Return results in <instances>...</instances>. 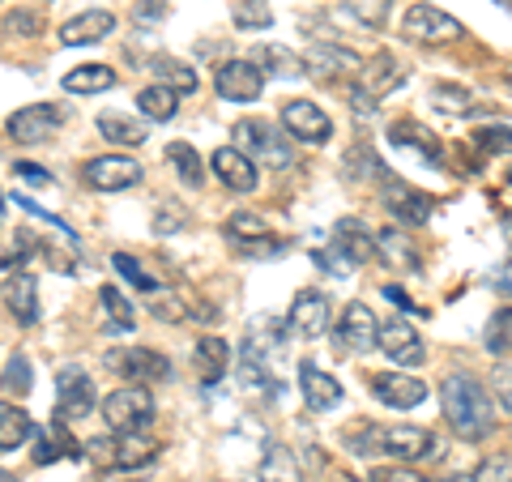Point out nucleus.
Returning a JSON list of instances; mask_svg holds the SVG:
<instances>
[{"label":"nucleus","instance_id":"obj_1","mask_svg":"<svg viewBox=\"0 0 512 482\" xmlns=\"http://www.w3.org/2000/svg\"><path fill=\"white\" fill-rule=\"evenodd\" d=\"M440 406L448 427L457 431L461 440H487L495 427V406L491 397L483 393V384L470 376H448L440 384Z\"/></svg>","mask_w":512,"mask_h":482},{"label":"nucleus","instance_id":"obj_2","mask_svg":"<svg viewBox=\"0 0 512 482\" xmlns=\"http://www.w3.org/2000/svg\"><path fill=\"white\" fill-rule=\"evenodd\" d=\"M350 453L372 457V453H389L393 461H423L436 457V436L427 427H372L363 423L359 431H350Z\"/></svg>","mask_w":512,"mask_h":482},{"label":"nucleus","instance_id":"obj_3","mask_svg":"<svg viewBox=\"0 0 512 482\" xmlns=\"http://www.w3.org/2000/svg\"><path fill=\"white\" fill-rule=\"evenodd\" d=\"M235 141H239V150H244L248 158H256L261 167H274V171H282V167H291V141H286L274 124H265V120H239L235 124V133H231Z\"/></svg>","mask_w":512,"mask_h":482},{"label":"nucleus","instance_id":"obj_4","mask_svg":"<svg viewBox=\"0 0 512 482\" xmlns=\"http://www.w3.org/2000/svg\"><path fill=\"white\" fill-rule=\"evenodd\" d=\"M103 419L111 431H120V436H137V431H146L154 423V397L146 389H116L107 401H103Z\"/></svg>","mask_w":512,"mask_h":482},{"label":"nucleus","instance_id":"obj_5","mask_svg":"<svg viewBox=\"0 0 512 482\" xmlns=\"http://www.w3.org/2000/svg\"><path fill=\"white\" fill-rule=\"evenodd\" d=\"M393 86H402V69H397L393 56L380 52L372 64H363V73H359V86H355V116H372L376 103H380Z\"/></svg>","mask_w":512,"mask_h":482},{"label":"nucleus","instance_id":"obj_6","mask_svg":"<svg viewBox=\"0 0 512 482\" xmlns=\"http://www.w3.org/2000/svg\"><path fill=\"white\" fill-rule=\"evenodd\" d=\"M402 35L414 43H453L461 39V22L436 5H410L402 18Z\"/></svg>","mask_w":512,"mask_h":482},{"label":"nucleus","instance_id":"obj_7","mask_svg":"<svg viewBox=\"0 0 512 482\" xmlns=\"http://www.w3.org/2000/svg\"><path fill=\"white\" fill-rule=\"evenodd\" d=\"M214 86L222 99H231V103H256L265 90V69L256 60H227L214 73Z\"/></svg>","mask_w":512,"mask_h":482},{"label":"nucleus","instance_id":"obj_8","mask_svg":"<svg viewBox=\"0 0 512 482\" xmlns=\"http://www.w3.org/2000/svg\"><path fill=\"white\" fill-rule=\"evenodd\" d=\"M60 128V107H47V103H35V107H22L18 116H9V137L22 141V146H43L52 141Z\"/></svg>","mask_w":512,"mask_h":482},{"label":"nucleus","instance_id":"obj_9","mask_svg":"<svg viewBox=\"0 0 512 482\" xmlns=\"http://www.w3.org/2000/svg\"><path fill=\"white\" fill-rule=\"evenodd\" d=\"M82 175H86L90 188L120 192V188H133L141 180V167L133 163V158H124V154H103V158H90Z\"/></svg>","mask_w":512,"mask_h":482},{"label":"nucleus","instance_id":"obj_10","mask_svg":"<svg viewBox=\"0 0 512 482\" xmlns=\"http://www.w3.org/2000/svg\"><path fill=\"white\" fill-rule=\"evenodd\" d=\"M380 350L393 363H402V367H419L423 363V337L414 333V325L402 320V316H389L380 325Z\"/></svg>","mask_w":512,"mask_h":482},{"label":"nucleus","instance_id":"obj_11","mask_svg":"<svg viewBox=\"0 0 512 482\" xmlns=\"http://www.w3.org/2000/svg\"><path fill=\"white\" fill-rule=\"evenodd\" d=\"M107 367H116L124 380H167L171 376V363L163 355H154L146 346H124V350H111Z\"/></svg>","mask_w":512,"mask_h":482},{"label":"nucleus","instance_id":"obj_12","mask_svg":"<svg viewBox=\"0 0 512 482\" xmlns=\"http://www.w3.org/2000/svg\"><path fill=\"white\" fill-rule=\"evenodd\" d=\"M94 406V384L86 372H77V367H64L60 380H56V410H60V423L69 419H82L90 414Z\"/></svg>","mask_w":512,"mask_h":482},{"label":"nucleus","instance_id":"obj_13","mask_svg":"<svg viewBox=\"0 0 512 482\" xmlns=\"http://www.w3.org/2000/svg\"><path fill=\"white\" fill-rule=\"evenodd\" d=\"M338 342H342V350H372V346H380V325H376V316H372V308L367 303H350V308L342 312V320H338Z\"/></svg>","mask_w":512,"mask_h":482},{"label":"nucleus","instance_id":"obj_14","mask_svg":"<svg viewBox=\"0 0 512 482\" xmlns=\"http://www.w3.org/2000/svg\"><path fill=\"white\" fill-rule=\"evenodd\" d=\"M282 124L291 128L295 141H325L333 133V124L325 116V107H316L308 99H295V103H282Z\"/></svg>","mask_w":512,"mask_h":482},{"label":"nucleus","instance_id":"obj_15","mask_svg":"<svg viewBox=\"0 0 512 482\" xmlns=\"http://www.w3.org/2000/svg\"><path fill=\"white\" fill-rule=\"evenodd\" d=\"M214 175L231 192H252L256 180H261V175H256V163L239 146H218L214 150Z\"/></svg>","mask_w":512,"mask_h":482},{"label":"nucleus","instance_id":"obj_16","mask_svg":"<svg viewBox=\"0 0 512 482\" xmlns=\"http://www.w3.org/2000/svg\"><path fill=\"white\" fill-rule=\"evenodd\" d=\"M303 73L308 77H338V73H363L359 56H350L338 43H316L303 52Z\"/></svg>","mask_w":512,"mask_h":482},{"label":"nucleus","instance_id":"obj_17","mask_svg":"<svg viewBox=\"0 0 512 482\" xmlns=\"http://www.w3.org/2000/svg\"><path fill=\"white\" fill-rule=\"evenodd\" d=\"M372 393L384 401V406H393V410H414L427 397V384L414 380V376L380 372V376H372Z\"/></svg>","mask_w":512,"mask_h":482},{"label":"nucleus","instance_id":"obj_18","mask_svg":"<svg viewBox=\"0 0 512 482\" xmlns=\"http://www.w3.org/2000/svg\"><path fill=\"white\" fill-rule=\"evenodd\" d=\"M380 197H384V205H389V214H393L397 222H406V227H423L427 214H431V205H427L423 192H414V188L402 184V180H389Z\"/></svg>","mask_w":512,"mask_h":482},{"label":"nucleus","instance_id":"obj_19","mask_svg":"<svg viewBox=\"0 0 512 482\" xmlns=\"http://www.w3.org/2000/svg\"><path fill=\"white\" fill-rule=\"evenodd\" d=\"M5 308L13 312V320L18 325H35L39 320V286H35V278L30 273H13L9 269V278H5Z\"/></svg>","mask_w":512,"mask_h":482},{"label":"nucleus","instance_id":"obj_20","mask_svg":"<svg viewBox=\"0 0 512 482\" xmlns=\"http://www.w3.org/2000/svg\"><path fill=\"white\" fill-rule=\"evenodd\" d=\"M111 26H116V18H111L107 9H90V13H77V18H69L60 26V43L64 47H82V43H99L111 35Z\"/></svg>","mask_w":512,"mask_h":482},{"label":"nucleus","instance_id":"obj_21","mask_svg":"<svg viewBox=\"0 0 512 482\" xmlns=\"http://www.w3.org/2000/svg\"><path fill=\"white\" fill-rule=\"evenodd\" d=\"M299 389H303V401L308 410H333L342 401V384L333 380L329 372H320L316 363H303L299 367Z\"/></svg>","mask_w":512,"mask_h":482},{"label":"nucleus","instance_id":"obj_22","mask_svg":"<svg viewBox=\"0 0 512 482\" xmlns=\"http://www.w3.org/2000/svg\"><path fill=\"white\" fill-rule=\"evenodd\" d=\"M291 325L303 337H320L329 329V299L320 291H299L291 303Z\"/></svg>","mask_w":512,"mask_h":482},{"label":"nucleus","instance_id":"obj_23","mask_svg":"<svg viewBox=\"0 0 512 482\" xmlns=\"http://www.w3.org/2000/svg\"><path fill=\"white\" fill-rule=\"evenodd\" d=\"M329 244H338L355 265H367V261L376 256V239L367 235V227H363L359 218H342L338 227H333V239H329Z\"/></svg>","mask_w":512,"mask_h":482},{"label":"nucleus","instance_id":"obj_24","mask_svg":"<svg viewBox=\"0 0 512 482\" xmlns=\"http://www.w3.org/2000/svg\"><path fill=\"white\" fill-rule=\"evenodd\" d=\"M376 256H384V265H393V269H419V248L410 244V239L402 231H380L376 235Z\"/></svg>","mask_w":512,"mask_h":482},{"label":"nucleus","instance_id":"obj_25","mask_svg":"<svg viewBox=\"0 0 512 482\" xmlns=\"http://www.w3.org/2000/svg\"><path fill=\"white\" fill-rule=\"evenodd\" d=\"M111 86H116V73L107 64H82V69L64 73V90L69 94H103Z\"/></svg>","mask_w":512,"mask_h":482},{"label":"nucleus","instance_id":"obj_26","mask_svg":"<svg viewBox=\"0 0 512 482\" xmlns=\"http://www.w3.org/2000/svg\"><path fill=\"white\" fill-rule=\"evenodd\" d=\"M137 107H141V116L146 120H171L175 116V107H180V90H171V86H163V82H154V86H146L137 94Z\"/></svg>","mask_w":512,"mask_h":482},{"label":"nucleus","instance_id":"obj_27","mask_svg":"<svg viewBox=\"0 0 512 482\" xmlns=\"http://www.w3.org/2000/svg\"><path fill=\"white\" fill-rule=\"evenodd\" d=\"M227 363H231L227 342H222V337H201L197 342V376L205 384H214V380H222V372H227Z\"/></svg>","mask_w":512,"mask_h":482},{"label":"nucleus","instance_id":"obj_28","mask_svg":"<svg viewBox=\"0 0 512 482\" xmlns=\"http://www.w3.org/2000/svg\"><path fill=\"white\" fill-rule=\"evenodd\" d=\"M99 133L107 141H120V146H141V141H146V124L133 120V116H120V111H103Z\"/></svg>","mask_w":512,"mask_h":482},{"label":"nucleus","instance_id":"obj_29","mask_svg":"<svg viewBox=\"0 0 512 482\" xmlns=\"http://www.w3.org/2000/svg\"><path fill=\"white\" fill-rule=\"evenodd\" d=\"M60 457H86V453H82V444H77V440L69 436V431H64V423H52V427L43 431L35 461H39V465H47V461H60Z\"/></svg>","mask_w":512,"mask_h":482},{"label":"nucleus","instance_id":"obj_30","mask_svg":"<svg viewBox=\"0 0 512 482\" xmlns=\"http://www.w3.org/2000/svg\"><path fill=\"white\" fill-rule=\"evenodd\" d=\"M389 141H397V146H414L419 154H427L431 163H440V146H436V137H431L423 124H414V120L393 124V128H389Z\"/></svg>","mask_w":512,"mask_h":482},{"label":"nucleus","instance_id":"obj_31","mask_svg":"<svg viewBox=\"0 0 512 482\" xmlns=\"http://www.w3.org/2000/svg\"><path fill=\"white\" fill-rule=\"evenodd\" d=\"M256 64H261L265 73H278V77H299L303 73V56H291L286 47H274V43L256 47Z\"/></svg>","mask_w":512,"mask_h":482},{"label":"nucleus","instance_id":"obj_32","mask_svg":"<svg viewBox=\"0 0 512 482\" xmlns=\"http://www.w3.org/2000/svg\"><path fill=\"white\" fill-rule=\"evenodd\" d=\"M261 482H299V470H295V457H291V448H282V444H269L265 465H261Z\"/></svg>","mask_w":512,"mask_h":482},{"label":"nucleus","instance_id":"obj_33","mask_svg":"<svg viewBox=\"0 0 512 482\" xmlns=\"http://www.w3.org/2000/svg\"><path fill=\"white\" fill-rule=\"evenodd\" d=\"M26 436H30V414L18 410V406H5V410H0V448H5V453H13V448H18Z\"/></svg>","mask_w":512,"mask_h":482},{"label":"nucleus","instance_id":"obj_34","mask_svg":"<svg viewBox=\"0 0 512 482\" xmlns=\"http://www.w3.org/2000/svg\"><path fill=\"white\" fill-rule=\"evenodd\" d=\"M158 457V444L146 440L137 431V436H120V470H137V465H146Z\"/></svg>","mask_w":512,"mask_h":482},{"label":"nucleus","instance_id":"obj_35","mask_svg":"<svg viewBox=\"0 0 512 482\" xmlns=\"http://www.w3.org/2000/svg\"><path fill=\"white\" fill-rule=\"evenodd\" d=\"M150 69H158V73H163V86H171V90H197V73H192L188 69V64H180V60H171V56H158L154 64H150Z\"/></svg>","mask_w":512,"mask_h":482},{"label":"nucleus","instance_id":"obj_36","mask_svg":"<svg viewBox=\"0 0 512 482\" xmlns=\"http://www.w3.org/2000/svg\"><path fill=\"white\" fill-rule=\"evenodd\" d=\"M167 158H171L175 167H180V180H184V184H192V188L201 184V158H197V150H192L188 141H171Z\"/></svg>","mask_w":512,"mask_h":482},{"label":"nucleus","instance_id":"obj_37","mask_svg":"<svg viewBox=\"0 0 512 482\" xmlns=\"http://www.w3.org/2000/svg\"><path fill=\"white\" fill-rule=\"evenodd\" d=\"M487 350L491 355H512V308H500L487 325Z\"/></svg>","mask_w":512,"mask_h":482},{"label":"nucleus","instance_id":"obj_38","mask_svg":"<svg viewBox=\"0 0 512 482\" xmlns=\"http://www.w3.org/2000/svg\"><path fill=\"white\" fill-rule=\"evenodd\" d=\"M99 299H103L111 325H116V329H133V320H137V316H133V303H128V299L116 291V286H103Z\"/></svg>","mask_w":512,"mask_h":482},{"label":"nucleus","instance_id":"obj_39","mask_svg":"<svg viewBox=\"0 0 512 482\" xmlns=\"http://www.w3.org/2000/svg\"><path fill=\"white\" fill-rule=\"evenodd\" d=\"M111 265H116V273H124V278L133 282V286H141V291H150V295H154V291H163V286H158V278H150V273L137 265V256L116 252V256H111Z\"/></svg>","mask_w":512,"mask_h":482},{"label":"nucleus","instance_id":"obj_40","mask_svg":"<svg viewBox=\"0 0 512 482\" xmlns=\"http://www.w3.org/2000/svg\"><path fill=\"white\" fill-rule=\"evenodd\" d=\"M227 235L235 239V244H256V239L265 235V222L256 218V214H231V222H227Z\"/></svg>","mask_w":512,"mask_h":482},{"label":"nucleus","instance_id":"obj_41","mask_svg":"<svg viewBox=\"0 0 512 482\" xmlns=\"http://www.w3.org/2000/svg\"><path fill=\"white\" fill-rule=\"evenodd\" d=\"M316 265L325 269V273H333V278H350V273L359 269V265L350 261V256H346L338 244H325V248H320V252H316Z\"/></svg>","mask_w":512,"mask_h":482},{"label":"nucleus","instance_id":"obj_42","mask_svg":"<svg viewBox=\"0 0 512 482\" xmlns=\"http://www.w3.org/2000/svg\"><path fill=\"white\" fill-rule=\"evenodd\" d=\"M470 482H512V453H495L474 470Z\"/></svg>","mask_w":512,"mask_h":482},{"label":"nucleus","instance_id":"obj_43","mask_svg":"<svg viewBox=\"0 0 512 482\" xmlns=\"http://www.w3.org/2000/svg\"><path fill=\"white\" fill-rule=\"evenodd\" d=\"M359 167L367 171V180H380V175H384V163H380V158H376L372 150H367V146H355V150L346 154V171H350V180L359 175Z\"/></svg>","mask_w":512,"mask_h":482},{"label":"nucleus","instance_id":"obj_44","mask_svg":"<svg viewBox=\"0 0 512 482\" xmlns=\"http://www.w3.org/2000/svg\"><path fill=\"white\" fill-rule=\"evenodd\" d=\"M30 363L22 359V355H9V363H5V389L9 393H18V397H26L30 393Z\"/></svg>","mask_w":512,"mask_h":482},{"label":"nucleus","instance_id":"obj_45","mask_svg":"<svg viewBox=\"0 0 512 482\" xmlns=\"http://www.w3.org/2000/svg\"><path fill=\"white\" fill-rule=\"evenodd\" d=\"M86 457H90L94 465H103V470H111V465H116V470H120V440L94 436V440L86 444Z\"/></svg>","mask_w":512,"mask_h":482},{"label":"nucleus","instance_id":"obj_46","mask_svg":"<svg viewBox=\"0 0 512 482\" xmlns=\"http://www.w3.org/2000/svg\"><path fill=\"white\" fill-rule=\"evenodd\" d=\"M474 141L483 154H512V128H478Z\"/></svg>","mask_w":512,"mask_h":482},{"label":"nucleus","instance_id":"obj_47","mask_svg":"<svg viewBox=\"0 0 512 482\" xmlns=\"http://www.w3.org/2000/svg\"><path fill=\"white\" fill-rule=\"evenodd\" d=\"M350 9H355V18L367 22V26H380L384 18H389V5L393 0H346Z\"/></svg>","mask_w":512,"mask_h":482},{"label":"nucleus","instance_id":"obj_48","mask_svg":"<svg viewBox=\"0 0 512 482\" xmlns=\"http://www.w3.org/2000/svg\"><path fill=\"white\" fill-rule=\"evenodd\" d=\"M150 303L158 308V316H163V320H184V312H188V303L180 295H171V291H154Z\"/></svg>","mask_w":512,"mask_h":482},{"label":"nucleus","instance_id":"obj_49","mask_svg":"<svg viewBox=\"0 0 512 482\" xmlns=\"http://www.w3.org/2000/svg\"><path fill=\"white\" fill-rule=\"evenodd\" d=\"M184 222H188V214L180 210V205H163V210H158V218H154V231L167 235V231H175V227H184Z\"/></svg>","mask_w":512,"mask_h":482},{"label":"nucleus","instance_id":"obj_50","mask_svg":"<svg viewBox=\"0 0 512 482\" xmlns=\"http://www.w3.org/2000/svg\"><path fill=\"white\" fill-rule=\"evenodd\" d=\"M235 22H239V26H248V30H252V26H261V30H265L274 18H269V9H261V5H256V9H252V5H235Z\"/></svg>","mask_w":512,"mask_h":482},{"label":"nucleus","instance_id":"obj_51","mask_svg":"<svg viewBox=\"0 0 512 482\" xmlns=\"http://www.w3.org/2000/svg\"><path fill=\"white\" fill-rule=\"evenodd\" d=\"M436 103H440V111H470L466 107L470 94L466 90H436Z\"/></svg>","mask_w":512,"mask_h":482},{"label":"nucleus","instance_id":"obj_52","mask_svg":"<svg viewBox=\"0 0 512 482\" xmlns=\"http://www.w3.org/2000/svg\"><path fill=\"white\" fill-rule=\"evenodd\" d=\"M495 393H500L504 410L512 414V367H495Z\"/></svg>","mask_w":512,"mask_h":482},{"label":"nucleus","instance_id":"obj_53","mask_svg":"<svg viewBox=\"0 0 512 482\" xmlns=\"http://www.w3.org/2000/svg\"><path fill=\"white\" fill-rule=\"evenodd\" d=\"M13 175H22V180H26V184H35V188H47V184H52V180H47V171L35 167V163H18V167H13Z\"/></svg>","mask_w":512,"mask_h":482},{"label":"nucleus","instance_id":"obj_54","mask_svg":"<svg viewBox=\"0 0 512 482\" xmlns=\"http://www.w3.org/2000/svg\"><path fill=\"white\" fill-rule=\"evenodd\" d=\"M372 482H423V478L410 470H380V474H372Z\"/></svg>","mask_w":512,"mask_h":482},{"label":"nucleus","instance_id":"obj_55","mask_svg":"<svg viewBox=\"0 0 512 482\" xmlns=\"http://www.w3.org/2000/svg\"><path fill=\"white\" fill-rule=\"evenodd\" d=\"M163 13H167V9H163V0H141L137 18H141V22H146V18H163Z\"/></svg>","mask_w":512,"mask_h":482},{"label":"nucleus","instance_id":"obj_56","mask_svg":"<svg viewBox=\"0 0 512 482\" xmlns=\"http://www.w3.org/2000/svg\"><path fill=\"white\" fill-rule=\"evenodd\" d=\"M495 291H500V295H512V261L500 265V273H495Z\"/></svg>","mask_w":512,"mask_h":482},{"label":"nucleus","instance_id":"obj_57","mask_svg":"<svg viewBox=\"0 0 512 482\" xmlns=\"http://www.w3.org/2000/svg\"><path fill=\"white\" fill-rule=\"evenodd\" d=\"M35 18H5V30H35Z\"/></svg>","mask_w":512,"mask_h":482},{"label":"nucleus","instance_id":"obj_58","mask_svg":"<svg viewBox=\"0 0 512 482\" xmlns=\"http://www.w3.org/2000/svg\"><path fill=\"white\" fill-rule=\"evenodd\" d=\"M504 235H508V244H512V210L504 214Z\"/></svg>","mask_w":512,"mask_h":482},{"label":"nucleus","instance_id":"obj_59","mask_svg":"<svg viewBox=\"0 0 512 482\" xmlns=\"http://www.w3.org/2000/svg\"><path fill=\"white\" fill-rule=\"evenodd\" d=\"M5 482H18V478H13V474H5Z\"/></svg>","mask_w":512,"mask_h":482},{"label":"nucleus","instance_id":"obj_60","mask_svg":"<svg viewBox=\"0 0 512 482\" xmlns=\"http://www.w3.org/2000/svg\"><path fill=\"white\" fill-rule=\"evenodd\" d=\"M508 175H512V171H508Z\"/></svg>","mask_w":512,"mask_h":482}]
</instances>
